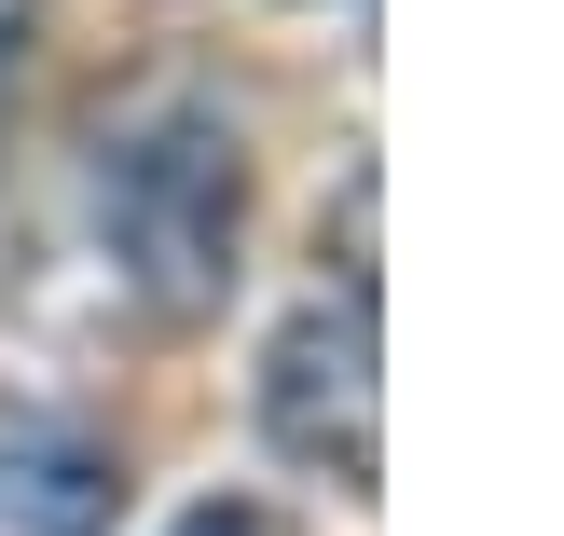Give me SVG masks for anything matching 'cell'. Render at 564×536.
<instances>
[{
    "instance_id": "3957f363",
    "label": "cell",
    "mask_w": 564,
    "mask_h": 536,
    "mask_svg": "<svg viewBox=\"0 0 564 536\" xmlns=\"http://www.w3.org/2000/svg\"><path fill=\"white\" fill-rule=\"evenodd\" d=\"M124 455L83 413H0V523L14 536H110Z\"/></svg>"
},
{
    "instance_id": "277c9868",
    "label": "cell",
    "mask_w": 564,
    "mask_h": 536,
    "mask_svg": "<svg viewBox=\"0 0 564 536\" xmlns=\"http://www.w3.org/2000/svg\"><path fill=\"white\" fill-rule=\"evenodd\" d=\"M28 28H42V0H0V124H14V83H28Z\"/></svg>"
},
{
    "instance_id": "6da1fadb",
    "label": "cell",
    "mask_w": 564,
    "mask_h": 536,
    "mask_svg": "<svg viewBox=\"0 0 564 536\" xmlns=\"http://www.w3.org/2000/svg\"><path fill=\"white\" fill-rule=\"evenodd\" d=\"M97 234L124 262V289L152 317H207L235 289V234H248V152L220 110H152L97 152Z\"/></svg>"
},
{
    "instance_id": "7a4b0ae2",
    "label": "cell",
    "mask_w": 564,
    "mask_h": 536,
    "mask_svg": "<svg viewBox=\"0 0 564 536\" xmlns=\"http://www.w3.org/2000/svg\"><path fill=\"white\" fill-rule=\"evenodd\" d=\"M262 427L303 468L372 482V289H317L262 358Z\"/></svg>"
},
{
    "instance_id": "5b68a950",
    "label": "cell",
    "mask_w": 564,
    "mask_h": 536,
    "mask_svg": "<svg viewBox=\"0 0 564 536\" xmlns=\"http://www.w3.org/2000/svg\"><path fill=\"white\" fill-rule=\"evenodd\" d=\"M180 536H262V510H193Z\"/></svg>"
}]
</instances>
